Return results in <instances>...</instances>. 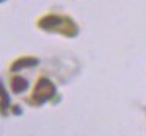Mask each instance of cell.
I'll list each match as a JSON object with an SVG mask.
<instances>
[{"label":"cell","instance_id":"cell-1","mask_svg":"<svg viewBox=\"0 0 146 136\" xmlns=\"http://www.w3.org/2000/svg\"><path fill=\"white\" fill-rule=\"evenodd\" d=\"M54 94H55L54 83L47 78H39L36 86H35V91H33V100L41 103V102L49 100Z\"/></svg>","mask_w":146,"mask_h":136},{"label":"cell","instance_id":"cell-2","mask_svg":"<svg viewBox=\"0 0 146 136\" xmlns=\"http://www.w3.org/2000/svg\"><path fill=\"white\" fill-rule=\"evenodd\" d=\"M69 19H64V17H58V16H47L44 17V19L39 20V25L42 27V28H47V30H58V32L64 33V35H68V32L64 30V25L63 24H66Z\"/></svg>","mask_w":146,"mask_h":136},{"label":"cell","instance_id":"cell-3","mask_svg":"<svg viewBox=\"0 0 146 136\" xmlns=\"http://www.w3.org/2000/svg\"><path fill=\"white\" fill-rule=\"evenodd\" d=\"M35 64H38V60L36 58H30V57H27V58H21V60H17L16 63L11 66V69L13 70H19V69H22V67H27V66H35Z\"/></svg>","mask_w":146,"mask_h":136},{"label":"cell","instance_id":"cell-4","mask_svg":"<svg viewBox=\"0 0 146 136\" xmlns=\"http://www.w3.org/2000/svg\"><path fill=\"white\" fill-rule=\"evenodd\" d=\"M11 88H13L14 92H22L27 88V80L24 77H19V75L13 77V80H11Z\"/></svg>","mask_w":146,"mask_h":136},{"label":"cell","instance_id":"cell-5","mask_svg":"<svg viewBox=\"0 0 146 136\" xmlns=\"http://www.w3.org/2000/svg\"><path fill=\"white\" fill-rule=\"evenodd\" d=\"M2 95H3V102H2V106H3V110L7 108V105H8V95H7V92H5V89L2 88Z\"/></svg>","mask_w":146,"mask_h":136}]
</instances>
